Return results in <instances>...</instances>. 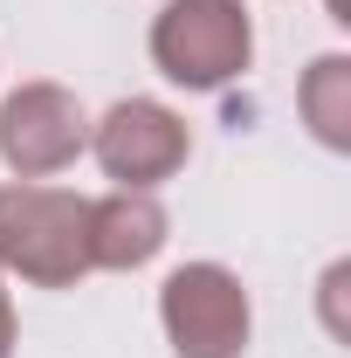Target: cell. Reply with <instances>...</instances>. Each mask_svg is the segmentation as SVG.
<instances>
[{"label":"cell","instance_id":"obj_3","mask_svg":"<svg viewBox=\"0 0 351 358\" xmlns=\"http://www.w3.org/2000/svg\"><path fill=\"white\" fill-rule=\"evenodd\" d=\"M159 324L173 358H241L248 352V289L220 262H186L159 289Z\"/></svg>","mask_w":351,"mask_h":358},{"label":"cell","instance_id":"obj_4","mask_svg":"<svg viewBox=\"0 0 351 358\" xmlns=\"http://www.w3.org/2000/svg\"><path fill=\"white\" fill-rule=\"evenodd\" d=\"M89 152H96V166L117 179V186L152 193V186H166L186 166L193 138H186V117L179 110L152 103V96H124V103H110L89 124Z\"/></svg>","mask_w":351,"mask_h":358},{"label":"cell","instance_id":"obj_8","mask_svg":"<svg viewBox=\"0 0 351 358\" xmlns=\"http://www.w3.org/2000/svg\"><path fill=\"white\" fill-rule=\"evenodd\" d=\"M345 282H351V262L324 268V324H331V338H351V324H345Z\"/></svg>","mask_w":351,"mask_h":358},{"label":"cell","instance_id":"obj_6","mask_svg":"<svg viewBox=\"0 0 351 358\" xmlns=\"http://www.w3.org/2000/svg\"><path fill=\"white\" fill-rule=\"evenodd\" d=\"M166 248V207L138 186L89 200V268H145Z\"/></svg>","mask_w":351,"mask_h":358},{"label":"cell","instance_id":"obj_5","mask_svg":"<svg viewBox=\"0 0 351 358\" xmlns=\"http://www.w3.org/2000/svg\"><path fill=\"white\" fill-rule=\"evenodd\" d=\"M83 145H89V117L62 83H21L0 103V159L14 179L62 173V166H76Z\"/></svg>","mask_w":351,"mask_h":358},{"label":"cell","instance_id":"obj_7","mask_svg":"<svg viewBox=\"0 0 351 358\" xmlns=\"http://www.w3.org/2000/svg\"><path fill=\"white\" fill-rule=\"evenodd\" d=\"M296 110L317 131V145L351 152V55H317L296 83Z\"/></svg>","mask_w":351,"mask_h":358},{"label":"cell","instance_id":"obj_1","mask_svg":"<svg viewBox=\"0 0 351 358\" xmlns=\"http://www.w3.org/2000/svg\"><path fill=\"white\" fill-rule=\"evenodd\" d=\"M0 275L35 289H76L89 275V200L69 186H0Z\"/></svg>","mask_w":351,"mask_h":358},{"label":"cell","instance_id":"obj_2","mask_svg":"<svg viewBox=\"0 0 351 358\" xmlns=\"http://www.w3.org/2000/svg\"><path fill=\"white\" fill-rule=\"evenodd\" d=\"M255 55V28L241 0H166L152 21V62L179 90H220Z\"/></svg>","mask_w":351,"mask_h":358},{"label":"cell","instance_id":"obj_9","mask_svg":"<svg viewBox=\"0 0 351 358\" xmlns=\"http://www.w3.org/2000/svg\"><path fill=\"white\" fill-rule=\"evenodd\" d=\"M14 338H21V324H14V296L0 282V358H14Z\"/></svg>","mask_w":351,"mask_h":358}]
</instances>
